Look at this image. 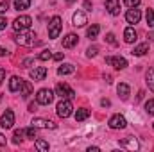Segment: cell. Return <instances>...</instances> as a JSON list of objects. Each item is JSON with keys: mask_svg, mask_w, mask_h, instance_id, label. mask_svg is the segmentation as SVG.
<instances>
[{"mask_svg": "<svg viewBox=\"0 0 154 152\" xmlns=\"http://www.w3.org/2000/svg\"><path fill=\"white\" fill-rule=\"evenodd\" d=\"M31 25H32V18H31V16H27V14H23V16H18V18L13 22V29H14L16 32L29 31V29H31Z\"/></svg>", "mask_w": 154, "mask_h": 152, "instance_id": "6da1fadb", "label": "cell"}, {"mask_svg": "<svg viewBox=\"0 0 154 152\" xmlns=\"http://www.w3.org/2000/svg\"><path fill=\"white\" fill-rule=\"evenodd\" d=\"M52 100H54V91L48 90V88L39 90L38 95H36V102L41 104V106H48V104H52Z\"/></svg>", "mask_w": 154, "mask_h": 152, "instance_id": "7a4b0ae2", "label": "cell"}, {"mask_svg": "<svg viewBox=\"0 0 154 152\" xmlns=\"http://www.w3.org/2000/svg\"><path fill=\"white\" fill-rule=\"evenodd\" d=\"M61 29H63L61 16H54V18L50 20V23H48V36H50L52 39L59 38V32H61Z\"/></svg>", "mask_w": 154, "mask_h": 152, "instance_id": "3957f363", "label": "cell"}, {"mask_svg": "<svg viewBox=\"0 0 154 152\" xmlns=\"http://www.w3.org/2000/svg\"><path fill=\"white\" fill-rule=\"evenodd\" d=\"M57 114L61 116V118H68L70 114H72V109H74V106H72V102H70V99H61V102L57 104Z\"/></svg>", "mask_w": 154, "mask_h": 152, "instance_id": "277c9868", "label": "cell"}, {"mask_svg": "<svg viewBox=\"0 0 154 152\" xmlns=\"http://www.w3.org/2000/svg\"><path fill=\"white\" fill-rule=\"evenodd\" d=\"M56 95H59L61 99H72V97H75V91H74L70 86L59 82V84L56 86Z\"/></svg>", "mask_w": 154, "mask_h": 152, "instance_id": "5b68a950", "label": "cell"}, {"mask_svg": "<svg viewBox=\"0 0 154 152\" xmlns=\"http://www.w3.org/2000/svg\"><path fill=\"white\" fill-rule=\"evenodd\" d=\"M106 63H108L109 66L116 68V70H124V68L127 66V61H125L124 57H120V56H109V57H106Z\"/></svg>", "mask_w": 154, "mask_h": 152, "instance_id": "8992f818", "label": "cell"}, {"mask_svg": "<svg viewBox=\"0 0 154 152\" xmlns=\"http://www.w3.org/2000/svg\"><path fill=\"white\" fill-rule=\"evenodd\" d=\"M34 38H36L34 32H31V31H22V32L16 36V43H20V45H32V43H34Z\"/></svg>", "mask_w": 154, "mask_h": 152, "instance_id": "52a82bcc", "label": "cell"}, {"mask_svg": "<svg viewBox=\"0 0 154 152\" xmlns=\"http://www.w3.org/2000/svg\"><path fill=\"white\" fill-rule=\"evenodd\" d=\"M13 123H14V113L11 109H5V113H2V116H0V125L4 129H11Z\"/></svg>", "mask_w": 154, "mask_h": 152, "instance_id": "ba28073f", "label": "cell"}, {"mask_svg": "<svg viewBox=\"0 0 154 152\" xmlns=\"http://www.w3.org/2000/svg\"><path fill=\"white\" fill-rule=\"evenodd\" d=\"M108 125H109L111 129H124V127L127 125V122H125V118H124L122 114H113V116L109 118Z\"/></svg>", "mask_w": 154, "mask_h": 152, "instance_id": "9c48e42d", "label": "cell"}, {"mask_svg": "<svg viewBox=\"0 0 154 152\" xmlns=\"http://www.w3.org/2000/svg\"><path fill=\"white\" fill-rule=\"evenodd\" d=\"M140 18H142V13H140V9H136V7H131V9L125 13V20H127V23H138Z\"/></svg>", "mask_w": 154, "mask_h": 152, "instance_id": "30bf717a", "label": "cell"}, {"mask_svg": "<svg viewBox=\"0 0 154 152\" xmlns=\"http://www.w3.org/2000/svg\"><path fill=\"white\" fill-rule=\"evenodd\" d=\"M29 75H31L32 81H43L47 77V68L45 66H36V68H32L29 72Z\"/></svg>", "mask_w": 154, "mask_h": 152, "instance_id": "8fae6325", "label": "cell"}, {"mask_svg": "<svg viewBox=\"0 0 154 152\" xmlns=\"http://www.w3.org/2000/svg\"><path fill=\"white\" fill-rule=\"evenodd\" d=\"M32 125L34 127H41V129H56L57 125L50 120H45V118H34L32 120Z\"/></svg>", "mask_w": 154, "mask_h": 152, "instance_id": "7c38bea8", "label": "cell"}, {"mask_svg": "<svg viewBox=\"0 0 154 152\" xmlns=\"http://www.w3.org/2000/svg\"><path fill=\"white\" fill-rule=\"evenodd\" d=\"M72 20H74V25L75 27H84L88 23V18H86V14L82 11H75L74 16H72Z\"/></svg>", "mask_w": 154, "mask_h": 152, "instance_id": "4fadbf2b", "label": "cell"}, {"mask_svg": "<svg viewBox=\"0 0 154 152\" xmlns=\"http://www.w3.org/2000/svg\"><path fill=\"white\" fill-rule=\"evenodd\" d=\"M106 9L109 14H120V0H106Z\"/></svg>", "mask_w": 154, "mask_h": 152, "instance_id": "5bb4252c", "label": "cell"}, {"mask_svg": "<svg viewBox=\"0 0 154 152\" xmlns=\"http://www.w3.org/2000/svg\"><path fill=\"white\" fill-rule=\"evenodd\" d=\"M77 41H79V36L74 34V32H70V34H66L65 38H63V47L65 48H72V47H75Z\"/></svg>", "mask_w": 154, "mask_h": 152, "instance_id": "9a60e30c", "label": "cell"}, {"mask_svg": "<svg viewBox=\"0 0 154 152\" xmlns=\"http://www.w3.org/2000/svg\"><path fill=\"white\" fill-rule=\"evenodd\" d=\"M22 84H23V81H22L20 77L13 75V77H11V81H9V91H11V93H14V91H20Z\"/></svg>", "mask_w": 154, "mask_h": 152, "instance_id": "2e32d148", "label": "cell"}, {"mask_svg": "<svg viewBox=\"0 0 154 152\" xmlns=\"http://www.w3.org/2000/svg\"><path fill=\"white\" fill-rule=\"evenodd\" d=\"M120 147H125V149H129V150H136V149H138V141L129 136V138H125V140L120 141Z\"/></svg>", "mask_w": 154, "mask_h": 152, "instance_id": "e0dca14e", "label": "cell"}, {"mask_svg": "<svg viewBox=\"0 0 154 152\" xmlns=\"http://www.w3.org/2000/svg\"><path fill=\"white\" fill-rule=\"evenodd\" d=\"M124 41H125V43H134V41H136V31H134L133 27H127V29L124 31Z\"/></svg>", "mask_w": 154, "mask_h": 152, "instance_id": "ac0fdd59", "label": "cell"}, {"mask_svg": "<svg viewBox=\"0 0 154 152\" xmlns=\"http://www.w3.org/2000/svg\"><path fill=\"white\" fill-rule=\"evenodd\" d=\"M147 52H149V43H142V45L134 47L131 54H133V56H138V57H140V56H145Z\"/></svg>", "mask_w": 154, "mask_h": 152, "instance_id": "d6986e66", "label": "cell"}, {"mask_svg": "<svg viewBox=\"0 0 154 152\" xmlns=\"http://www.w3.org/2000/svg\"><path fill=\"white\" fill-rule=\"evenodd\" d=\"M31 93H32V84H31L29 81H23V84H22V88H20V95H22L23 99H29Z\"/></svg>", "mask_w": 154, "mask_h": 152, "instance_id": "ffe728a7", "label": "cell"}, {"mask_svg": "<svg viewBox=\"0 0 154 152\" xmlns=\"http://www.w3.org/2000/svg\"><path fill=\"white\" fill-rule=\"evenodd\" d=\"M116 91H118V95H120L122 100H125V99L129 97V86H127L125 82H120V84L116 86Z\"/></svg>", "mask_w": 154, "mask_h": 152, "instance_id": "44dd1931", "label": "cell"}, {"mask_svg": "<svg viewBox=\"0 0 154 152\" xmlns=\"http://www.w3.org/2000/svg\"><path fill=\"white\" fill-rule=\"evenodd\" d=\"M72 72H74V65H70V63L61 65V66L57 68V74H59V75H68V74H72Z\"/></svg>", "mask_w": 154, "mask_h": 152, "instance_id": "7402d4cb", "label": "cell"}, {"mask_svg": "<svg viewBox=\"0 0 154 152\" xmlns=\"http://www.w3.org/2000/svg\"><path fill=\"white\" fill-rule=\"evenodd\" d=\"M29 5H31V0H14L16 11H25V9H29Z\"/></svg>", "mask_w": 154, "mask_h": 152, "instance_id": "603a6c76", "label": "cell"}, {"mask_svg": "<svg viewBox=\"0 0 154 152\" xmlns=\"http://www.w3.org/2000/svg\"><path fill=\"white\" fill-rule=\"evenodd\" d=\"M145 81H147L149 90H152V91H154V66L147 70V74H145Z\"/></svg>", "mask_w": 154, "mask_h": 152, "instance_id": "cb8c5ba5", "label": "cell"}, {"mask_svg": "<svg viewBox=\"0 0 154 152\" xmlns=\"http://www.w3.org/2000/svg\"><path fill=\"white\" fill-rule=\"evenodd\" d=\"M88 116H90V109H86V108L77 109V113H75V120L77 122H82V120H86Z\"/></svg>", "mask_w": 154, "mask_h": 152, "instance_id": "d4e9b609", "label": "cell"}, {"mask_svg": "<svg viewBox=\"0 0 154 152\" xmlns=\"http://www.w3.org/2000/svg\"><path fill=\"white\" fill-rule=\"evenodd\" d=\"M99 31H100V27L99 25H91V27H88V38L90 39H95L97 36H99Z\"/></svg>", "mask_w": 154, "mask_h": 152, "instance_id": "484cf974", "label": "cell"}, {"mask_svg": "<svg viewBox=\"0 0 154 152\" xmlns=\"http://www.w3.org/2000/svg\"><path fill=\"white\" fill-rule=\"evenodd\" d=\"M145 18H147V25L149 27H154V9H147Z\"/></svg>", "mask_w": 154, "mask_h": 152, "instance_id": "4316f807", "label": "cell"}, {"mask_svg": "<svg viewBox=\"0 0 154 152\" xmlns=\"http://www.w3.org/2000/svg\"><path fill=\"white\" fill-rule=\"evenodd\" d=\"M36 147H38V150H41V152L48 150V143H47L45 140H36Z\"/></svg>", "mask_w": 154, "mask_h": 152, "instance_id": "83f0119b", "label": "cell"}, {"mask_svg": "<svg viewBox=\"0 0 154 152\" xmlns=\"http://www.w3.org/2000/svg\"><path fill=\"white\" fill-rule=\"evenodd\" d=\"M145 111L149 114H154V99H151V100L145 102Z\"/></svg>", "mask_w": 154, "mask_h": 152, "instance_id": "f1b7e54d", "label": "cell"}, {"mask_svg": "<svg viewBox=\"0 0 154 152\" xmlns=\"http://www.w3.org/2000/svg\"><path fill=\"white\" fill-rule=\"evenodd\" d=\"M50 57H52V52H50V50H43L38 56V59H41V61H48Z\"/></svg>", "mask_w": 154, "mask_h": 152, "instance_id": "f546056e", "label": "cell"}, {"mask_svg": "<svg viewBox=\"0 0 154 152\" xmlns=\"http://www.w3.org/2000/svg\"><path fill=\"white\" fill-rule=\"evenodd\" d=\"M22 136H23V131H20V129H18V131H14V136H13V141H14V143L18 145V143L22 141Z\"/></svg>", "mask_w": 154, "mask_h": 152, "instance_id": "4dcf8cb0", "label": "cell"}, {"mask_svg": "<svg viewBox=\"0 0 154 152\" xmlns=\"http://www.w3.org/2000/svg\"><path fill=\"white\" fill-rule=\"evenodd\" d=\"M140 2H142V0H124V4H125L129 9H131V7H138Z\"/></svg>", "mask_w": 154, "mask_h": 152, "instance_id": "1f68e13d", "label": "cell"}, {"mask_svg": "<svg viewBox=\"0 0 154 152\" xmlns=\"http://www.w3.org/2000/svg\"><path fill=\"white\" fill-rule=\"evenodd\" d=\"M106 41H108V43H109V45H116L115 34H113V32H108V34H106Z\"/></svg>", "mask_w": 154, "mask_h": 152, "instance_id": "d6a6232c", "label": "cell"}, {"mask_svg": "<svg viewBox=\"0 0 154 152\" xmlns=\"http://www.w3.org/2000/svg\"><path fill=\"white\" fill-rule=\"evenodd\" d=\"M97 52H99V50H97V47H90V48H88V52H86V56H88V57H95V56H97Z\"/></svg>", "mask_w": 154, "mask_h": 152, "instance_id": "836d02e7", "label": "cell"}, {"mask_svg": "<svg viewBox=\"0 0 154 152\" xmlns=\"http://www.w3.org/2000/svg\"><path fill=\"white\" fill-rule=\"evenodd\" d=\"M25 134H27L29 138H32V140H34V138H36V127H29V129L25 131Z\"/></svg>", "mask_w": 154, "mask_h": 152, "instance_id": "e575fe53", "label": "cell"}, {"mask_svg": "<svg viewBox=\"0 0 154 152\" xmlns=\"http://www.w3.org/2000/svg\"><path fill=\"white\" fill-rule=\"evenodd\" d=\"M7 7H9L7 2H0V14H4V13L7 11Z\"/></svg>", "mask_w": 154, "mask_h": 152, "instance_id": "d590c367", "label": "cell"}, {"mask_svg": "<svg viewBox=\"0 0 154 152\" xmlns=\"http://www.w3.org/2000/svg\"><path fill=\"white\" fill-rule=\"evenodd\" d=\"M5 27H7V20H5V18H2V16H0V31H4V29H5Z\"/></svg>", "mask_w": 154, "mask_h": 152, "instance_id": "8d00e7d4", "label": "cell"}, {"mask_svg": "<svg viewBox=\"0 0 154 152\" xmlns=\"http://www.w3.org/2000/svg\"><path fill=\"white\" fill-rule=\"evenodd\" d=\"M84 9L86 11H91V2L90 0H84Z\"/></svg>", "mask_w": 154, "mask_h": 152, "instance_id": "74e56055", "label": "cell"}, {"mask_svg": "<svg viewBox=\"0 0 154 152\" xmlns=\"http://www.w3.org/2000/svg\"><path fill=\"white\" fill-rule=\"evenodd\" d=\"M32 63H34V59H25V61H23V66H25V68H29Z\"/></svg>", "mask_w": 154, "mask_h": 152, "instance_id": "f35d334b", "label": "cell"}, {"mask_svg": "<svg viewBox=\"0 0 154 152\" xmlns=\"http://www.w3.org/2000/svg\"><path fill=\"white\" fill-rule=\"evenodd\" d=\"M5 143H7V140H5V136H4V134H0V147H4Z\"/></svg>", "mask_w": 154, "mask_h": 152, "instance_id": "ab89813d", "label": "cell"}, {"mask_svg": "<svg viewBox=\"0 0 154 152\" xmlns=\"http://www.w3.org/2000/svg\"><path fill=\"white\" fill-rule=\"evenodd\" d=\"M4 77H5V70L0 68V84H2V81H4Z\"/></svg>", "mask_w": 154, "mask_h": 152, "instance_id": "60d3db41", "label": "cell"}, {"mask_svg": "<svg viewBox=\"0 0 154 152\" xmlns=\"http://www.w3.org/2000/svg\"><path fill=\"white\" fill-rule=\"evenodd\" d=\"M36 108H38V106H36L34 102H31V104H29V111H36Z\"/></svg>", "mask_w": 154, "mask_h": 152, "instance_id": "b9f144b4", "label": "cell"}, {"mask_svg": "<svg viewBox=\"0 0 154 152\" xmlns=\"http://www.w3.org/2000/svg\"><path fill=\"white\" fill-rule=\"evenodd\" d=\"M52 57H54L56 61H61V59H63V54H56V56H52Z\"/></svg>", "mask_w": 154, "mask_h": 152, "instance_id": "7bdbcfd3", "label": "cell"}, {"mask_svg": "<svg viewBox=\"0 0 154 152\" xmlns=\"http://www.w3.org/2000/svg\"><path fill=\"white\" fill-rule=\"evenodd\" d=\"M104 79H106V82H108V84H111V82H113V81H111V75H104Z\"/></svg>", "mask_w": 154, "mask_h": 152, "instance_id": "ee69618b", "label": "cell"}, {"mask_svg": "<svg viewBox=\"0 0 154 152\" xmlns=\"http://www.w3.org/2000/svg\"><path fill=\"white\" fill-rule=\"evenodd\" d=\"M5 54H7V52H5V48H2V47H0V57H4Z\"/></svg>", "mask_w": 154, "mask_h": 152, "instance_id": "f6af8a7d", "label": "cell"}, {"mask_svg": "<svg viewBox=\"0 0 154 152\" xmlns=\"http://www.w3.org/2000/svg\"><path fill=\"white\" fill-rule=\"evenodd\" d=\"M88 150H90V152H97V150H99V147H90Z\"/></svg>", "mask_w": 154, "mask_h": 152, "instance_id": "bcb514c9", "label": "cell"}, {"mask_svg": "<svg viewBox=\"0 0 154 152\" xmlns=\"http://www.w3.org/2000/svg\"><path fill=\"white\" fill-rule=\"evenodd\" d=\"M149 39H151V41H154V32H151V34H149Z\"/></svg>", "mask_w": 154, "mask_h": 152, "instance_id": "7dc6e473", "label": "cell"}, {"mask_svg": "<svg viewBox=\"0 0 154 152\" xmlns=\"http://www.w3.org/2000/svg\"><path fill=\"white\" fill-rule=\"evenodd\" d=\"M152 129H154V122H152Z\"/></svg>", "mask_w": 154, "mask_h": 152, "instance_id": "c3c4849f", "label": "cell"}]
</instances>
